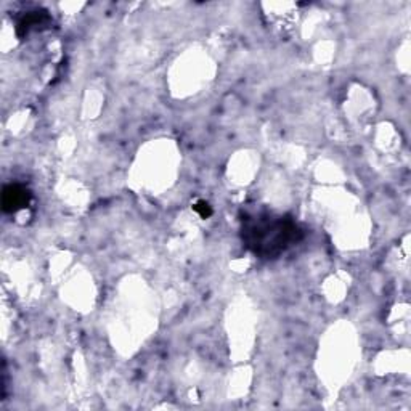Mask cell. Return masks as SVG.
<instances>
[{"instance_id": "6da1fadb", "label": "cell", "mask_w": 411, "mask_h": 411, "mask_svg": "<svg viewBox=\"0 0 411 411\" xmlns=\"http://www.w3.org/2000/svg\"><path fill=\"white\" fill-rule=\"evenodd\" d=\"M241 238L251 253L274 259L297 243L302 238V230L291 217L253 212L241 218Z\"/></svg>"}, {"instance_id": "7a4b0ae2", "label": "cell", "mask_w": 411, "mask_h": 411, "mask_svg": "<svg viewBox=\"0 0 411 411\" xmlns=\"http://www.w3.org/2000/svg\"><path fill=\"white\" fill-rule=\"evenodd\" d=\"M31 191L24 188L23 185L10 184L2 191V209L7 214H13L24 207L29 206L31 202Z\"/></svg>"}, {"instance_id": "3957f363", "label": "cell", "mask_w": 411, "mask_h": 411, "mask_svg": "<svg viewBox=\"0 0 411 411\" xmlns=\"http://www.w3.org/2000/svg\"><path fill=\"white\" fill-rule=\"evenodd\" d=\"M47 23H50V17L47 15V12H39V10H36V12L26 13L18 23V28H17L18 36L20 37L28 36L31 29L39 28V26H45Z\"/></svg>"}, {"instance_id": "277c9868", "label": "cell", "mask_w": 411, "mask_h": 411, "mask_svg": "<svg viewBox=\"0 0 411 411\" xmlns=\"http://www.w3.org/2000/svg\"><path fill=\"white\" fill-rule=\"evenodd\" d=\"M193 209H195L196 214L200 216L201 218H207V217L212 216V207L209 206V202H206V201H197V202H195Z\"/></svg>"}]
</instances>
